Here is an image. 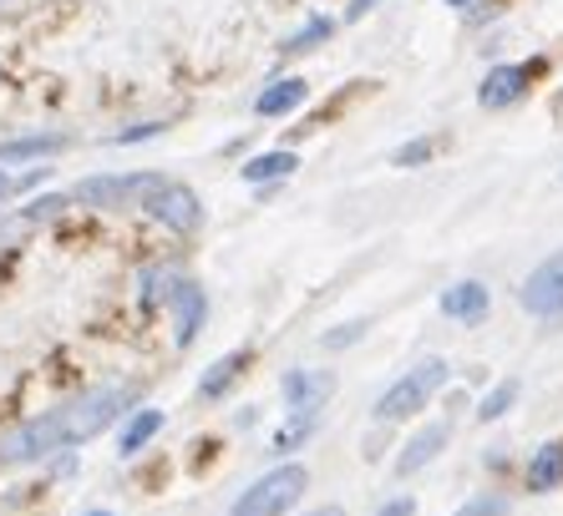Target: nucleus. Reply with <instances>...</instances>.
Returning <instances> with one entry per match:
<instances>
[{
    "mask_svg": "<svg viewBox=\"0 0 563 516\" xmlns=\"http://www.w3.org/2000/svg\"><path fill=\"white\" fill-rule=\"evenodd\" d=\"M137 405V385H97L77 401L56 405V411L36 415V420H21L15 430L0 436V465H26L41 461V456L62 451V446H81V440L102 436L112 420L132 415Z\"/></svg>",
    "mask_w": 563,
    "mask_h": 516,
    "instance_id": "1",
    "label": "nucleus"
},
{
    "mask_svg": "<svg viewBox=\"0 0 563 516\" xmlns=\"http://www.w3.org/2000/svg\"><path fill=\"white\" fill-rule=\"evenodd\" d=\"M305 491H310V471L295 465V461H285V465H275L269 476L254 481V486L229 506V516H285Z\"/></svg>",
    "mask_w": 563,
    "mask_h": 516,
    "instance_id": "2",
    "label": "nucleus"
},
{
    "mask_svg": "<svg viewBox=\"0 0 563 516\" xmlns=\"http://www.w3.org/2000/svg\"><path fill=\"white\" fill-rule=\"evenodd\" d=\"M452 380V370H446V360H421L417 370H407L396 385H386V395L376 401V420H407V415H417V411H427V401H432L437 390Z\"/></svg>",
    "mask_w": 563,
    "mask_h": 516,
    "instance_id": "3",
    "label": "nucleus"
},
{
    "mask_svg": "<svg viewBox=\"0 0 563 516\" xmlns=\"http://www.w3.org/2000/svg\"><path fill=\"white\" fill-rule=\"evenodd\" d=\"M157 182H163L157 172H97V178H81L71 188V198L87 207H128L137 198L147 203V193H153Z\"/></svg>",
    "mask_w": 563,
    "mask_h": 516,
    "instance_id": "4",
    "label": "nucleus"
},
{
    "mask_svg": "<svg viewBox=\"0 0 563 516\" xmlns=\"http://www.w3.org/2000/svg\"><path fill=\"white\" fill-rule=\"evenodd\" d=\"M143 207L163 223V228L184 233V238L188 233H198V223H203V203H198V193L194 188H184V182H157Z\"/></svg>",
    "mask_w": 563,
    "mask_h": 516,
    "instance_id": "5",
    "label": "nucleus"
},
{
    "mask_svg": "<svg viewBox=\"0 0 563 516\" xmlns=\"http://www.w3.org/2000/svg\"><path fill=\"white\" fill-rule=\"evenodd\" d=\"M518 299H523V310L538 314V319H559L563 314V248L549 254L533 273H528V284Z\"/></svg>",
    "mask_w": 563,
    "mask_h": 516,
    "instance_id": "6",
    "label": "nucleus"
},
{
    "mask_svg": "<svg viewBox=\"0 0 563 516\" xmlns=\"http://www.w3.org/2000/svg\"><path fill=\"white\" fill-rule=\"evenodd\" d=\"M279 390H285L289 415H314L335 395V374L330 370H289L285 380H279Z\"/></svg>",
    "mask_w": 563,
    "mask_h": 516,
    "instance_id": "7",
    "label": "nucleus"
},
{
    "mask_svg": "<svg viewBox=\"0 0 563 516\" xmlns=\"http://www.w3.org/2000/svg\"><path fill=\"white\" fill-rule=\"evenodd\" d=\"M168 304H173V339H178V349H188L198 339V329H203V319H209V294L194 279H184V284H173Z\"/></svg>",
    "mask_w": 563,
    "mask_h": 516,
    "instance_id": "8",
    "label": "nucleus"
},
{
    "mask_svg": "<svg viewBox=\"0 0 563 516\" xmlns=\"http://www.w3.org/2000/svg\"><path fill=\"white\" fill-rule=\"evenodd\" d=\"M446 440H452V426H442V420H432V426H421L417 436L401 446V456H396V476H417L421 465H432L437 456L446 451Z\"/></svg>",
    "mask_w": 563,
    "mask_h": 516,
    "instance_id": "9",
    "label": "nucleus"
},
{
    "mask_svg": "<svg viewBox=\"0 0 563 516\" xmlns=\"http://www.w3.org/2000/svg\"><path fill=\"white\" fill-rule=\"evenodd\" d=\"M487 310H493V294H487V284H477V279H462V284H452L442 294V314L457 324H483Z\"/></svg>",
    "mask_w": 563,
    "mask_h": 516,
    "instance_id": "10",
    "label": "nucleus"
},
{
    "mask_svg": "<svg viewBox=\"0 0 563 516\" xmlns=\"http://www.w3.org/2000/svg\"><path fill=\"white\" fill-rule=\"evenodd\" d=\"M528 91V66H493L483 81V91H477V102L487 106V112H498V106H512L518 97Z\"/></svg>",
    "mask_w": 563,
    "mask_h": 516,
    "instance_id": "11",
    "label": "nucleus"
},
{
    "mask_svg": "<svg viewBox=\"0 0 563 516\" xmlns=\"http://www.w3.org/2000/svg\"><path fill=\"white\" fill-rule=\"evenodd\" d=\"M563 486V440H549V446H538V456L528 461V491H553Z\"/></svg>",
    "mask_w": 563,
    "mask_h": 516,
    "instance_id": "12",
    "label": "nucleus"
},
{
    "mask_svg": "<svg viewBox=\"0 0 563 516\" xmlns=\"http://www.w3.org/2000/svg\"><path fill=\"white\" fill-rule=\"evenodd\" d=\"M310 97V87H305L300 77H285V81H275V87H264L260 91V102H254V112L260 116H289L295 106Z\"/></svg>",
    "mask_w": 563,
    "mask_h": 516,
    "instance_id": "13",
    "label": "nucleus"
},
{
    "mask_svg": "<svg viewBox=\"0 0 563 516\" xmlns=\"http://www.w3.org/2000/svg\"><path fill=\"white\" fill-rule=\"evenodd\" d=\"M157 430H163V411H147V405H143V411H132L128 420H122L118 451H122V456H137V451L147 446V440L157 436Z\"/></svg>",
    "mask_w": 563,
    "mask_h": 516,
    "instance_id": "14",
    "label": "nucleus"
},
{
    "mask_svg": "<svg viewBox=\"0 0 563 516\" xmlns=\"http://www.w3.org/2000/svg\"><path fill=\"white\" fill-rule=\"evenodd\" d=\"M244 364H250V355H244V349H234V355L213 360V364H209V374L198 380V395H203V401H219L223 390H229V385L239 380V370H244Z\"/></svg>",
    "mask_w": 563,
    "mask_h": 516,
    "instance_id": "15",
    "label": "nucleus"
},
{
    "mask_svg": "<svg viewBox=\"0 0 563 516\" xmlns=\"http://www.w3.org/2000/svg\"><path fill=\"white\" fill-rule=\"evenodd\" d=\"M300 168V157L295 153H260V157H250L244 162V182H275V178H289V172Z\"/></svg>",
    "mask_w": 563,
    "mask_h": 516,
    "instance_id": "16",
    "label": "nucleus"
},
{
    "mask_svg": "<svg viewBox=\"0 0 563 516\" xmlns=\"http://www.w3.org/2000/svg\"><path fill=\"white\" fill-rule=\"evenodd\" d=\"M66 137L62 132H46V137H15V143H0V162H21V157H52L62 153Z\"/></svg>",
    "mask_w": 563,
    "mask_h": 516,
    "instance_id": "17",
    "label": "nucleus"
},
{
    "mask_svg": "<svg viewBox=\"0 0 563 516\" xmlns=\"http://www.w3.org/2000/svg\"><path fill=\"white\" fill-rule=\"evenodd\" d=\"M512 401H518V380H503V385H493L483 395V405H477V420H503V415L512 411Z\"/></svg>",
    "mask_w": 563,
    "mask_h": 516,
    "instance_id": "18",
    "label": "nucleus"
},
{
    "mask_svg": "<svg viewBox=\"0 0 563 516\" xmlns=\"http://www.w3.org/2000/svg\"><path fill=\"white\" fill-rule=\"evenodd\" d=\"M330 31H335V26H330L325 15H310V21H305V26L285 41V52H310V46H320V41H330Z\"/></svg>",
    "mask_w": 563,
    "mask_h": 516,
    "instance_id": "19",
    "label": "nucleus"
},
{
    "mask_svg": "<svg viewBox=\"0 0 563 516\" xmlns=\"http://www.w3.org/2000/svg\"><path fill=\"white\" fill-rule=\"evenodd\" d=\"M452 516H508V496H498V491H483V496L462 502Z\"/></svg>",
    "mask_w": 563,
    "mask_h": 516,
    "instance_id": "20",
    "label": "nucleus"
},
{
    "mask_svg": "<svg viewBox=\"0 0 563 516\" xmlns=\"http://www.w3.org/2000/svg\"><path fill=\"white\" fill-rule=\"evenodd\" d=\"M310 430H314V415H289V426H279V436H275V451H295Z\"/></svg>",
    "mask_w": 563,
    "mask_h": 516,
    "instance_id": "21",
    "label": "nucleus"
},
{
    "mask_svg": "<svg viewBox=\"0 0 563 516\" xmlns=\"http://www.w3.org/2000/svg\"><path fill=\"white\" fill-rule=\"evenodd\" d=\"M366 329H371L366 319H351V324H341V329H330V335H325V349H351L355 339L366 335Z\"/></svg>",
    "mask_w": 563,
    "mask_h": 516,
    "instance_id": "22",
    "label": "nucleus"
},
{
    "mask_svg": "<svg viewBox=\"0 0 563 516\" xmlns=\"http://www.w3.org/2000/svg\"><path fill=\"white\" fill-rule=\"evenodd\" d=\"M66 207V198H56V193H46V198H36V203L26 207V223H41V218H56Z\"/></svg>",
    "mask_w": 563,
    "mask_h": 516,
    "instance_id": "23",
    "label": "nucleus"
},
{
    "mask_svg": "<svg viewBox=\"0 0 563 516\" xmlns=\"http://www.w3.org/2000/svg\"><path fill=\"white\" fill-rule=\"evenodd\" d=\"M432 157V143L421 137V143H407L401 153H396V168H417V162H427Z\"/></svg>",
    "mask_w": 563,
    "mask_h": 516,
    "instance_id": "24",
    "label": "nucleus"
},
{
    "mask_svg": "<svg viewBox=\"0 0 563 516\" xmlns=\"http://www.w3.org/2000/svg\"><path fill=\"white\" fill-rule=\"evenodd\" d=\"M157 122H137V127H122V132H112V143H147V137H157Z\"/></svg>",
    "mask_w": 563,
    "mask_h": 516,
    "instance_id": "25",
    "label": "nucleus"
},
{
    "mask_svg": "<svg viewBox=\"0 0 563 516\" xmlns=\"http://www.w3.org/2000/svg\"><path fill=\"white\" fill-rule=\"evenodd\" d=\"M380 516H417V502L411 496H391V502L380 506Z\"/></svg>",
    "mask_w": 563,
    "mask_h": 516,
    "instance_id": "26",
    "label": "nucleus"
},
{
    "mask_svg": "<svg viewBox=\"0 0 563 516\" xmlns=\"http://www.w3.org/2000/svg\"><path fill=\"white\" fill-rule=\"evenodd\" d=\"M371 5H376V0H351V11H345V21H361V15H366Z\"/></svg>",
    "mask_w": 563,
    "mask_h": 516,
    "instance_id": "27",
    "label": "nucleus"
},
{
    "mask_svg": "<svg viewBox=\"0 0 563 516\" xmlns=\"http://www.w3.org/2000/svg\"><path fill=\"white\" fill-rule=\"evenodd\" d=\"M305 516H345L341 506H314V512H305Z\"/></svg>",
    "mask_w": 563,
    "mask_h": 516,
    "instance_id": "28",
    "label": "nucleus"
},
{
    "mask_svg": "<svg viewBox=\"0 0 563 516\" xmlns=\"http://www.w3.org/2000/svg\"><path fill=\"white\" fill-rule=\"evenodd\" d=\"M5 198H11V178H5V172H0V203H5Z\"/></svg>",
    "mask_w": 563,
    "mask_h": 516,
    "instance_id": "29",
    "label": "nucleus"
},
{
    "mask_svg": "<svg viewBox=\"0 0 563 516\" xmlns=\"http://www.w3.org/2000/svg\"><path fill=\"white\" fill-rule=\"evenodd\" d=\"M446 5H457V11H462V5H472V0H446Z\"/></svg>",
    "mask_w": 563,
    "mask_h": 516,
    "instance_id": "30",
    "label": "nucleus"
},
{
    "mask_svg": "<svg viewBox=\"0 0 563 516\" xmlns=\"http://www.w3.org/2000/svg\"><path fill=\"white\" fill-rule=\"evenodd\" d=\"M81 516H112V512H81Z\"/></svg>",
    "mask_w": 563,
    "mask_h": 516,
    "instance_id": "31",
    "label": "nucleus"
}]
</instances>
